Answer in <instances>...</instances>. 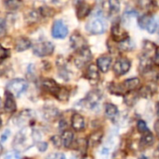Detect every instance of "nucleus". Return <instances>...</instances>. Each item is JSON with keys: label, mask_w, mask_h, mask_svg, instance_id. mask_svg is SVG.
I'll use <instances>...</instances> for the list:
<instances>
[{"label": "nucleus", "mask_w": 159, "mask_h": 159, "mask_svg": "<svg viewBox=\"0 0 159 159\" xmlns=\"http://www.w3.org/2000/svg\"><path fill=\"white\" fill-rule=\"evenodd\" d=\"M36 139V131H34L30 127H24L15 136L12 145L15 151L25 152L34 145Z\"/></svg>", "instance_id": "obj_1"}, {"label": "nucleus", "mask_w": 159, "mask_h": 159, "mask_svg": "<svg viewBox=\"0 0 159 159\" xmlns=\"http://www.w3.org/2000/svg\"><path fill=\"white\" fill-rule=\"evenodd\" d=\"M28 84L24 79H14L11 81L7 85V90L10 91L12 95L20 97L23 93L26 91Z\"/></svg>", "instance_id": "obj_2"}, {"label": "nucleus", "mask_w": 159, "mask_h": 159, "mask_svg": "<svg viewBox=\"0 0 159 159\" xmlns=\"http://www.w3.org/2000/svg\"><path fill=\"white\" fill-rule=\"evenodd\" d=\"M106 29H107V24L100 17H97L91 20L86 25V30L92 35L103 34L106 31Z\"/></svg>", "instance_id": "obj_3"}, {"label": "nucleus", "mask_w": 159, "mask_h": 159, "mask_svg": "<svg viewBox=\"0 0 159 159\" xmlns=\"http://www.w3.org/2000/svg\"><path fill=\"white\" fill-rule=\"evenodd\" d=\"M91 59H92V52L89 50V48L86 47L76 52L75 57H74V63L78 68H82L87 63H89Z\"/></svg>", "instance_id": "obj_4"}, {"label": "nucleus", "mask_w": 159, "mask_h": 159, "mask_svg": "<svg viewBox=\"0 0 159 159\" xmlns=\"http://www.w3.org/2000/svg\"><path fill=\"white\" fill-rule=\"evenodd\" d=\"M54 51V45L50 41H42L35 44L33 47V52L39 57L49 56Z\"/></svg>", "instance_id": "obj_5"}, {"label": "nucleus", "mask_w": 159, "mask_h": 159, "mask_svg": "<svg viewBox=\"0 0 159 159\" xmlns=\"http://www.w3.org/2000/svg\"><path fill=\"white\" fill-rule=\"evenodd\" d=\"M68 34V28L62 20H56L52 27V36L54 39H65Z\"/></svg>", "instance_id": "obj_6"}, {"label": "nucleus", "mask_w": 159, "mask_h": 159, "mask_svg": "<svg viewBox=\"0 0 159 159\" xmlns=\"http://www.w3.org/2000/svg\"><path fill=\"white\" fill-rule=\"evenodd\" d=\"M100 101H101V94H100V92H98L97 90L90 92L86 96V98L84 100H82L84 106L88 108V109L97 108L99 105Z\"/></svg>", "instance_id": "obj_7"}, {"label": "nucleus", "mask_w": 159, "mask_h": 159, "mask_svg": "<svg viewBox=\"0 0 159 159\" xmlns=\"http://www.w3.org/2000/svg\"><path fill=\"white\" fill-rule=\"evenodd\" d=\"M131 63L126 58H119L113 65V72L116 76H122L127 73L130 69Z\"/></svg>", "instance_id": "obj_8"}, {"label": "nucleus", "mask_w": 159, "mask_h": 159, "mask_svg": "<svg viewBox=\"0 0 159 159\" xmlns=\"http://www.w3.org/2000/svg\"><path fill=\"white\" fill-rule=\"evenodd\" d=\"M70 45L77 52L86 48V40L79 32H74L70 37Z\"/></svg>", "instance_id": "obj_9"}, {"label": "nucleus", "mask_w": 159, "mask_h": 159, "mask_svg": "<svg viewBox=\"0 0 159 159\" xmlns=\"http://www.w3.org/2000/svg\"><path fill=\"white\" fill-rule=\"evenodd\" d=\"M42 87L49 92L50 94H52V96H54L55 98H57V96L59 95L60 91H61V86L52 79H45L42 81Z\"/></svg>", "instance_id": "obj_10"}, {"label": "nucleus", "mask_w": 159, "mask_h": 159, "mask_svg": "<svg viewBox=\"0 0 159 159\" xmlns=\"http://www.w3.org/2000/svg\"><path fill=\"white\" fill-rule=\"evenodd\" d=\"M111 35L113 38V40L117 42H122L128 39V33L121 27L119 24H114L111 27Z\"/></svg>", "instance_id": "obj_11"}, {"label": "nucleus", "mask_w": 159, "mask_h": 159, "mask_svg": "<svg viewBox=\"0 0 159 159\" xmlns=\"http://www.w3.org/2000/svg\"><path fill=\"white\" fill-rule=\"evenodd\" d=\"M5 104H4V109L7 112L12 113L16 111L17 106H16V102L14 100L13 95L10 92V91H6L5 92Z\"/></svg>", "instance_id": "obj_12"}, {"label": "nucleus", "mask_w": 159, "mask_h": 159, "mask_svg": "<svg viewBox=\"0 0 159 159\" xmlns=\"http://www.w3.org/2000/svg\"><path fill=\"white\" fill-rule=\"evenodd\" d=\"M71 125L76 131H82L84 129L85 121L84 118L79 113H74L71 117Z\"/></svg>", "instance_id": "obj_13"}, {"label": "nucleus", "mask_w": 159, "mask_h": 159, "mask_svg": "<svg viewBox=\"0 0 159 159\" xmlns=\"http://www.w3.org/2000/svg\"><path fill=\"white\" fill-rule=\"evenodd\" d=\"M32 119H33V114L31 113V111H24L15 119V123L19 126H25L30 123V121H32Z\"/></svg>", "instance_id": "obj_14"}, {"label": "nucleus", "mask_w": 159, "mask_h": 159, "mask_svg": "<svg viewBox=\"0 0 159 159\" xmlns=\"http://www.w3.org/2000/svg\"><path fill=\"white\" fill-rule=\"evenodd\" d=\"M90 12H91V8L84 1L76 6V14H77V17L79 20H82V19L85 18Z\"/></svg>", "instance_id": "obj_15"}, {"label": "nucleus", "mask_w": 159, "mask_h": 159, "mask_svg": "<svg viewBox=\"0 0 159 159\" xmlns=\"http://www.w3.org/2000/svg\"><path fill=\"white\" fill-rule=\"evenodd\" d=\"M111 65V58L109 55H102L97 61V66L98 69L102 72H107Z\"/></svg>", "instance_id": "obj_16"}, {"label": "nucleus", "mask_w": 159, "mask_h": 159, "mask_svg": "<svg viewBox=\"0 0 159 159\" xmlns=\"http://www.w3.org/2000/svg\"><path fill=\"white\" fill-rule=\"evenodd\" d=\"M139 84H140V81L138 78H131V79L125 80V81L123 83V86L126 93L137 90L139 88Z\"/></svg>", "instance_id": "obj_17"}, {"label": "nucleus", "mask_w": 159, "mask_h": 159, "mask_svg": "<svg viewBox=\"0 0 159 159\" xmlns=\"http://www.w3.org/2000/svg\"><path fill=\"white\" fill-rule=\"evenodd\" d=\"M85 77L89 80L90 82H97L99 79V72H98V66L91 64L86 69Z\"/></svg>", "instance_id": "obj_18"}, {"label": "nucleus", "mask_w": 159, "mask_h": 159, "mask_svg": "<svg viewBox=\"0 0 159 159\" xmlns=\"http://www.w3.org/2000/svg\"><path fill=\"white\" fill-rule=\"evenodd\" d=\"M31 47V41L27 38H19L15 41V49L17 52H25Z\"/></svg>", "instance_id": "obj_19"}, {"label": "nucleus", "mask_w": 159, "mask_h": 159, "mask_svg": "<svg viewBox=\"0 0 159 159\" xmlns=\"http://www.w3.org/2000/svg\"><path fill=\"white\" fill-rule=\"evenodd\" d=\"M102 138H103V132L102 131H100V130L95 131L88 138V140H87L88 145L91 146V147H95V146L98 145L100 143Z\"/></svg>", "instance_id": "obj_20"}, {"label": "nucleus", "mask_w": 159, "mask_h": 159, "mask_svg": "<svg viewBox=\"0 0 159 159\" xmlns=\"http://www.w3.org/2000/svg\"><path fill=\"white\" fill-rule=\"evenodd\" d=\"M43 115L44 118L47 119L48 121H54L58 117L59 111L57 109L53 107H45L43 110Z\"/></svg>", "instance_id": "obj_21"}, {"label": "nucleus", "mask_w": 159, "mask_h": 159, "mask_svg": "<svg viewBox=\"0 0 159 159\" xmlns=\"http://www.w3.org/2000/svg\"><path fill=\"white\" fill-rule=\"evenodd\" d=\"M139 95V93H136V91H131V92H127L125 96H124V99H125V103L129 106L132 107L136 104V102L138 101Z\"/></svg>", "instance_id": "obj_22"}, {"label": "nucleus", "mask_w": 159, "mask_h": 159, "mask_svg": "<svg viewBox=\"0 0 159 159\" xmlns=\"http://www.w3.org/2000/svg\"><path fill=\"white\" fill-rule=\"evenodd\" d=\"M73 139H74L73 133L70 130H65L62 133V136H61V139H62L63 146L66 147V148L70 147V145L72 144Z\"/></svg>", "instance_id": "obj_23"}, {"label": "nucleus", "mask_w": 159, "mask_h": 159, "mask_svg": "<svg viewBox=\"0 0 159 159\" xmlns=\"http://www.w3.org/2000/svg\"><path fill=\"white\" fill-rule=\"evenodd\" d=\"M4 5L9 11H16L23 5L22 0H4Z\"/></svg>", "instance_id": "obj_24"}, {"label": "nucleus", "mask_w": 159, "mask_h": 159, "mask_svg": "<svg viewBox=\"0 0 159 159\" xmlns=\"http://www.w3.org/2000/svg\"><path fill=\"white\" fill-rule=\"evenodd\" d=\"M105 113L107 117L111 119H114L118 115V108L111 103H108L105 105Z\"/></svg>", "instance_id": "obj_25"}, {"label": "nucleus", "mask_w": 159, "mask_h": 159, "mask_svg": "<svg viewBox=\"0 0 159 159\" xmlns=\"http://www.w3.org/2000/svg\"><path fill=\"white\" fill-rule=\"evenodd\" d=\"M109 90L111 94H114V95H119V96H125L126 94L124 86H123V84H111L109 87Z\"/></svg>", "instance_id": "obj_26"}, {"label": "nucleus", "mask_w": 159, "mask_h": 159, "mask_svg": "<svg viewBox=\"0 0 159 159\" xmlns=\"http://www.w3.org/2000/svg\"><path fill=\"white\" fill-rule=\"evenodd\" d=\"M134 48H135V43L129 38L127 39L122 41V42H119V46H118L119 50H122V51H125V52L132 51Z\"/></svg>", "instance_id": "obj_27"}, {"label": "nucleus", "mask_w": 159, "mask_h": 159, "mask_svg": "<svg viewBox=\"0 0 159 159\" xmlns=\"http://www.w3.org/2000/svg\"><path fill=\"white\" fill-rule=\"evenodd\" d=\"M153 140H154L153 136H152V132L149 131V132L143 134V136L140 139V145L143 147H149L153 143Z\"/></svg>", "instance_id": "obj_28"}, {"label": "nucleus", "mask_w": 159, "mask_h": 159, "mask_svg": "<svg viewBox=\"0 0 159 159\" xmlns=\"http://www.w3.org/2000/svg\"><path fill=\"white\" fill-rule=\"evenodd\" d=\"M159 28V17L157 16H152V20L147 27V31L150 34H153L157 29Z\"/></svg>", "instance_id": "obj_29"}, {"label": "nucleus", "mask_w": 159, "mask_h": 159, "mask_svg": "<svg viewBox=\"0 0 159 159\" xmlns=\"http://www.w3.org/2000/svg\"><path fill=\"white\" fill-rule=\"evenodd\" d=\"M152 16H151V15H149V14H145V15L139 17V20H138V25H139V26L141 29H147V27H148V25H149L151 20H152Z\"/></svg>", "instance_id": "obj_30"}, {"label": "nucleus", "mask_w": 159, "mask_h": 159, "mask_svg": "<svg viewBox=\"0 0 159 159\" xmlns=\"http://www.w3.org/2000/svg\"><path fill=\"white\" fill-rule=\"evenodd\" d=\"M155 50H156V47L152 42L148 41V40L144 41V43H143V51H144L145 55L149 56V54H152V52H155Z\"/></svg>", "instance_id": "obj_31"}, {"label": "nucleus", "mask_w": 159, "mask_h": 159, "mask_svg": "<svg viewBox=\"0 0 159 159\" xmlns=\"http://www.w3.org/2000/svg\"><path fill=\"white\" fill-rule=\"evenodd\" d=\"M39 11H30L25 14V19L28 23H35L38 22L39 19Z\"/></svg>", "instance_id": "obj_32"}, {"label": "nucleus", "mask_w": 159, "mask_h": 159, "mask_svg": "<svg viewBox=\"0 0 159 159\" xmlns=\"http://www.w3.org/2000/svg\"><path fill=\"white\" fill-rule=\"evenodd\" d=\"M110 11L112 14H116L120 11V1L119 0H109Z\"/></svg>", "instance_id": "obj_33"}, {"label": "nucleus", "mask_w": 159, "mask_h": 159, "mask_svg": "<svg viewBox=\"0 0 159 159\" xmlns=\"http://www.w3.org/2000/svg\"><path fill=\"white\" fill-rule=\"evenodd\" d=\"M87 146H88V141L85 139H79L76 141L75 148L80 152H85Z\"/></svg>", "instance_id": "obj_34"}, {"label": "nucleus", "mask_w": 159, "mask_h": 159, "mask_svg": "<svg viewBox=\"0 0 159 159\" xmlns=\"http://www.w3.org/2000/svg\"><path fill=\"white\" fill-rule=\"evenodd\" d=\"M39 13L43 17H52L54 14V11L50 7H42L39 10Z\"/></svg>", "instance_id": "obj_35"}, {"label": "nucleus", "mask_w": 159, "mask_h": 159, "mask_svg": "<svg viewBox=\"0 0 159 159\" xmlns=\"http://www.w3.org/2000/svg\"><path fill=\"white\" fill-rule=\"evenodd\" d=\"M139 97H142V98H148L149 97H151V96H152V89H151V87H148V86L142 87V88L139 90Z\"/></svg>", "instance_id": "obj_36"}, {"label": "nucleus", "mask_w": 159, "mask_h": 159, "mask_svg": "<svg viewBox=\"0 0 159 159\" xmlns=\"http://www.w3.org/2000/svg\"><path fill=\"white\" fill-rule=\"evenodd\" d=\"M137 127H138V130L139 132H140L141 134H145L147 132H149V129H148V126L146 125V123L142 120H139L137 124Z\"/></svg>", "instance_id": "obj_37"}, {"label": "nucleus", "mask_w": 159, "mask_h": 159, "mask_svg": "<svg viewBox=\"0 0 159 159\" xmlns=\"http://www.w3.org/2000/svg\"><path fill=\"white\" fill-rule=\"evenodd\" d=\"M56 98H57L58 100H61V101H66V100H67V99H68V91H67L66 88L62 87V88H61V91H60V93H59V95L57 96Z\"/></svg>", "instance_id": "obj_38"}, {"label": "nucleus", "mask_w": 159, "mask_h": 159, "mask_svg": "<svg viewBox=\"0 0 159 159\" xmlns=\"http://www.w3.org/2000/svg\"><path fill=\"white\" fill-rule=\"evenodd\" d=\"M152 0H139V5L143 10H148L152 7Z\"/></svg>", "instance_id": "obj_39"}, {"label": "nucleus", "mask_w": 159, "mask_h": 159, "mask_svg": "<svg viewBox=\"0 0 159 159\" xmlns=\"http://www.w3.org/2000/svg\"><path fill=\"white\" fill-rule=\"evenodd\" d=\"M5 159H21V156L17 151H11L6 153Z\"/></svg>", "instance_id": "obj_40"}, {"label": "nucleus", "mask_w": 159, "mask_h": 159, "mask_svg": "<svg viewBox=\"0 0 159 159\" xmlns=\"http://www.w3.org/2000/svg\"><path fill=\"white\" fill-rule=\"evenodd\" d=\"M10 56V51L0 45V60H5Z\"/></svg>", "instance_id": "obj_41"}, {"label": "nucleus", "mask_w": 159, "mask_h": 159, "mask_svg": "<svg viewBox=\"0 0 159 159\" xmlns=\"http://www.w3.org/2000/svg\"><path fill=\"white\" fill-rule=\"evenodd\" d=\"M7 31V25L6 21L3 18H0V37H3Z\"/></svg>", "instance_id": "obj_42"}, {"label": "nucleus", "mask_w": 159, "mask_h": 159, "mask_svg": "<svg viewBox=\"0 0 159 159\" xmlns=\"http://www.w3.org/2000/svg\"><path fill=\"white\" fill-rule=\"evenodd\" d=\"M51 140H52V144H53L55 147H57V148H60V147L63 145L61 137H59V136H53V137H52Z\"/></svg>", "instance_id": "obj_43"}, {"label": "nucleus", "mask_w": 159, "mask_h": 159, "mask_svg": "<svg viewBox=\"0 0 159 159\" xmlns=\"http://www.w3.org/2000/svg\"><path fill=\"white\" fill-rule=\"evenodd\" d=\"M109 153H110V150L108 147H103L99 152V156L101 159H107L108 156H109Z\"/></svg>", "instance_id": "obj_44"}, {"label": "nucleus", "mask_w": 159, "mask_h": 159, "mask_svg": "<svg viewBox=\"0 0 159 159\" xmlns=\"http://www.w3.org/2000/svg\"><path fill=\"white\" fill-rule=\"evenodd\" d=\"M46 159H66V157L61 152H55V153H52V154L48 155V157Z\"/></svg>", "instance_id": "obj_45"}, {"label": "nucleus", "mask_w": 159, "mask_h": 159, "mask_svg": "<svg viewBox=\"0 0 159 159\" xmlns=\"http://www.w3.org/2000/svg\"><path fill=\"white\" fill-rule=\"evenodd\" d=\"M125 157V153L123 151H119L114 153L112 159H124Z\"/></svg>", "instance_id": "obj_46"}, {"label": "nucleus", "mask_w": 159, "mask_h": 159, "mask_svg": "<svg viewBox=\"0 0 159 159\" xmlns=\"http://www.w3.org/2000/svg\"><path fill=\"white\" fill-rule=\"evenodd\" d=\"M37 147H38V149H39L40 152H44V151H46V149H47V147H48V144H47L46 142H38Z\"/></svg>", "instance_id": "obj_47"}, {"label": "nucleus", "mask_w": 159, "mask_h": 159, "mask_svg": "<svg viewBox=\"0 0 159 159\" xmlns=\"http://www.w3.org/2000/svg\"><path fill=\"white\" fill-rule=\"evenodd\" d=\"M153 61H154V63L157 66H159V47H156V50H155V52H154Z\"/></svg>", "instance_id": "obj_48"}, {"label": "nucleus", "mask_w": 159, "mask_h": 159, "mask_svg": "<svg viewBox=\"0 0 159 159\" xmlns=\"http://www.w3.org/2000/svg\"><path fill=\"white\" fill-rule=\"evenodd\" d=\"M154 130H155L156 135L159 137V120H157L154 124Z\"/></svg>", "instance_id": "obj_49"}, {"label": "nucleus", "mask_w": 159, "mask_h": 159, "mask_svg": "<svg viewBox=\"0 0 159 159\" xmlns=\"http://www.w3.org/2000/svg\"><path fill=\"white\" fill-rule=\"evenodd\" d=\"M84 0H73V4H74V6L76 7L77 5H79L80 3H82V2H84Z\"/></svg>", "instance_id": "obj_50"}, {"label": "nucleus", "mask_w": 159, "mask_h": 159, "mask_svg": "<svg viewBox=\"0 0 159 159\" xmlns=\"http://www.w3.org/2000/svg\"><path fill=\"white\" fill-rule=\"evenodd\" d=\"M156 114H157V116L159 118V102L156 103Z\"/></svg>", "instance_id": "obj_51"}, {"label": "nucleus", "mask_w": 159, "mask_h": 159, "mask_svg": "<svg viewBox=\"0 0 159 159\" xmlns=\"http://www.w3.org/2000/svg\"><path fill=\"white\" fill-rule=\"evenodd\" d=\"M82 159H94L93 158V156H91V155H88V154H85Z\"/></svg>", "instance_id": "obj_52"}, {"label": "nucleus", "mask_w": 159, "mask_h": 159, "mask_svg": "<svg viewBox=\"0 0 159 159\" xmlns=\"http://www.w3.org/2000/svg\"><path fill=\"white\" fill-rule=\"evenodd\" d=\"M2 152H3V146L1 143H0V154H1Z\"/></svg>", "instance_id": "obj_53"}, {"label": "nucleus", "mask_w": 159, "mask_h": 159, "mask_svg": "<svg viewBox=\"0 0 159 159\" xmlns=\"http://www.w3.org/2000/svg\"><path fill=\"white\" fill-rule=\"evenodd\" d=\"M139 159H148V158H147L146 156H144V155H142V156H140V157H139Z\"/></svg>", "instance_id": "obj_54"}, {"label": "nucleus", "mask_w": 159, "mask_h": 159, "mask_svg": "<svg viewBox=\"0 0 159 159\" xmlns=\"http://www.w3.org/2000/svg\"><path fill=\"white\" fill-rule=\"evenodd\" d=\"M2 108V101H1V98H0V110Z\"/></svg>", "instance_id": "obj_55"}, {"label": "nucleus", "mask_w": 159, "mask_h": 159, "mask_svg": "<svg viewBox=\"0 0 159 159\" xmlns=\"http://www.w3.org/2000/svg\"><path fill=\"white\" fill-rule=\"evenodd\" d=\"M156 152L158 153V156H159V146H158V148H157V150H156Z\"/></svg>", "instance_id": "obj_56"}, {"label": "nucleus", "mask_w": 159, "mask_h": 159, "mask_svg": "<svg viewBox=\"0 0 159 159\" xmlns=\"http://www.w3.org/2000/svg\"><path fill=\"white\" fill-rule=\"evenodd\" d=\"M1 125H2V120H1V118H0V127H1Z\"/></svg>", "instance_id": "obj_57"}, {"label": "nucleus", "mask_w": 159, "mask_h": 159, "mask_svg": "<svg viewBox=\"0 0 159 159\" xmlns=\"http://www.w3.org/2000/svg\"><path fill=\"white\" fill-rule=\"evenodd\" d=\"M24 159H31V158H29V157H25V158H24Z\"/></svg>", "instance_id": "obj_58"}, {"label": "nucleus", "mask_w": 159, "mask_h": 159, "mask_svg": "<svg viewBox=\"0 0 159 159\" xmlns=\"http://www.w3.org/2000/svg\"><path fill=\"white\" fill-rule=\"evenodd\" d=\"M158 37H159V32H158Z\"/></svg>", "instance_id": "obj_59"}]
</instances>
